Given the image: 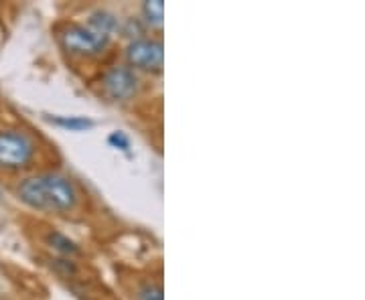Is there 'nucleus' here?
Returning a JSON list of instances; mask_svg holds the SVG:
<instances>
[{
    "label": "nucleus",
    "instance_id": "obj_14",
    "mask_svg": "<svg viewBox=\"0 0 365 300\" xmlns=\"http://www.w3.org/2000/svg\"><path fill=\"white\" fill-rule=\"evenodd\" d=\"M2 41H4V25L0 23V43H2Z\"/></svg>",
    "mask_w": 365,
    "mask_h": 300
},
{
    "label": "nucleus",
    "instance_id": "obj_5",
    "mask_svg": "<svg viewBox=\"0 0 365 300\" xmlns=\"http://www.w3.org/2000/svg\"><path fill=\"white\" fill-rule=\"evenodd\" d=\"M124 57H126V66H130L136 73L160 76L165 67V45L157 37L128 41Z\"/></svg>",
    "mask_w": 365,
    "mask_h": 300
},
{
    "label": "nucleus",
    "instance_id": "obj_11",
    "mask_svg": "<svg viewBox=\"0 0 365 300\" xmlns=\"http://www.w3.org/2000/svg\"><path fill=\"white\" fill-rule=\"evenodd\" d=\"M120 35H124L126 39L136 41L146 37V25L143 23V19H136V16H130L126 21H122V26H120Z\"/></svg>",
    "mask_w": 365,
    "mask_h": 300
},
{
    "label": "nucleus",
    "instance_id": "obj_6",
    "mask_svg": "<svg viewBox=\"0 0 365 300\" xmlns=\"http://www.w3.org/2000/svg\"><path fill=\"white\" fill-rule=\"evenodd\" d=\"M86 26H90L93 33L102 35L106 39H114V35H120L122 21L118 19V14L108 11V9H96L93 13L88 14Z\"/></svg>",
    "mask_w": 365,
    "mask_h": 300
},
{
    "label": "nucleus",
    "instance_id": "obj_7",
    "mask_svg": "<svg viewBox=\"0 0 365 300\" xmlns=\"http://www.w3.org/2000/svg\"><path fill=\"white\" fill-rule=\"evenodd\" d=\"M45 246L55 252L57 256H63V258H76L78 254H81L78 242L71 239L63 232H57V229H49L45 234Z\"/></svg>",
    "mask_w": 365,
    "mask_h": 300
},
{
    "label": "nucleus",
    "instance_id": "obj_10",
    "mask_svg": "<svg viewBox=\"0 0 365 300\" xmlns=\"http://www.w3.org/2000/svg\"><path fill=\"white\" fill-rule=\"evenodd\" d=\"M134 300H165L163 284L157 280H146L134 292Z\"/></svg>",
    "mask_w": 365,
    "mask_h": 300
},
{
    "label": "nucleus",
    "instance_id": "obj_12",
    "mask_svg": "<svg viewBox=\"0 0 365 300\" xmlns=\"http://www.w3.org/2000/svg\"><path fill=\"white\" fill-rule=\"evenodd\" d=\"M51 262V268L57 272V274L66 276V278H73L78 274V264L73 258H63V256H51L49 258Z\"/></svg>",
    "mask_w": 365,
    "mask_h": 300
},
{
    "label": "nucleus",
    "instance_id": "obj_1",
    "mask_svg": "<svg viewBox=\"0 0 365 300\" xmlns=\"http://www.w3.org/2000/svg\"><path fill=\"white\" fill-rule=\"evenodd\" d=\"M14 195L37 213L71 215L81 205L78 183L61 170H43L21 177L14 185Z\"/></svg>",
    "mask_w": 365,
    "mask_h": 300
},
{
    "label": "nucleus",
    "instance_id": "obj_9",
    "mask_svg": "<svg viewBox=\"0 0 365 300\" xmlns=\"http://www.w3.org/2000/svg\"><path fill=\"white\" fill-rule=\"evenodd\" d=\"M143 23L146 29H163L165 23V4L163 0H146L143 2Z\"/></svg>",
    "mask_w": 365,
    "mask_h": 300
},
{
    "label": "nucleus",
    "instance_id": "obj_4",
    "mask_svg": "<svg viewBox=\"0 0 365 300\" xmlns=\"http://www.w3.org/2000/svg\"><path fill=\"white\" fill-rule=\"evenodd\" d=\"M100 95L110 104H128L143 88V78L126 63H112L100 73Z\"/></svg>",
    "mask_w": 365,
    "mask_h": 300
},
{
    "label": "nucleus",
    "instance_id": "obj_8",
    "mask_svg": "<svg viewBox=\"0 0 365 300\" xmlns=\"http://www.w3.org/2000/svg\"><path fill=\"white\" fill-rule=\"evenodd\" d=\"M53 126L69 132H88L96 126L90 116H47Z\"/></svg>",
    "mask_w": 365,
    "mask_h": 300
},
{
    "label": "nucleus",
    "instance_id": "obj_2",
    "mask_svg": "<svg viewBox=\"0 0 365 300\" xmlns=\"http://www.w3.org/2000/svg\"><path fill=\"white\" fill-rule=\"evenodd\" d=\"M41 155L39 138L23 126H0V172L21 175L31 170Z\"/></svg>",
    "mask_w": 365,
    "mask_h": 300
},
{
    "label": "nucleus",
    "instance_id": "obj_3",
    "mask_svg": "<svg viewBox=\"0 0 365 300\" xmlns=\"http://www.w3.org/2000/svg\"><path fill=\"white\" fill-rule=\"evenodd\" d=\"M55 35L59 41L61 51L69 55L71 59H100L112 45V39H106L102 35L93 33L86 23H76V21H63L55 29Z\"/></svg>",
    "mask_w": 365,
    "mask_h": 300
},
{
    "label": "nucleus",
    "instance_id": "obj_13",
    "mask_svg": "<svg viewBox=\"0 0 365 300\" xmlns=\"http://www.w3.org/2000/svg\"><path fill=\"white\" fill-rule=\"evenodd\" d=\"M108 144H110L114 150H120V152H124V155H130L132 144L126 132H122V130L110 132V136H108Z\"/></svg>",
    "mask_w": 365,
    "mask_h": 300
},
{
    "label": "nucleus",
    "instance_id": "obj_15",
    "mask_svg": "<svg viewBox=\"0 0 365 300\" xmlns=\"http://www.w3.org/2000/svg\"><path fill=\"white\" fill-rule=\"evenodd\" d=\"M0 197H2V187H0Z\"/></svg>",
    "mask_w": 365,
    "mask_h": 300
}]
</instances>
